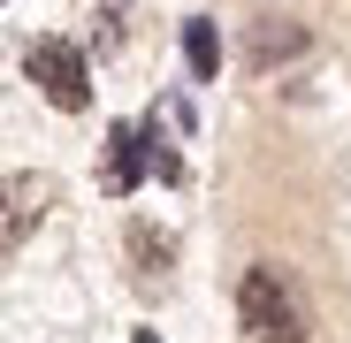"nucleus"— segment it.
I'll return each instance as SVG.
<instances>
[{
	"mask_svg": "<svg viewBox=\"0 0 351 343\" xmlns=\"http://www.w3.org/2000/svg\"><path fill=\"white\" fill-rule=\"evenodd\" d=\"M38 206H46V191H38L31 176H16V183H8V252L31 237V214H38Z\"/></svg>",
	"mask_w": 351,
	"mask_h": 343,
	"instance_id": "obj_5",
	"label": "nucleus"
},
{
	"mask_svg": "<svg viewBox=\"0 0 351 343\" xmlns=\"http://www.w3.org/2000/svg\"><path fill=\"white\" fill-rule=\"evenodd\" d=\"M184 62H191V77H199V84H214V77H221V38H214V23H206V16H191V23H184Z\"/></svg>",
	"mask_w": 351,
	"mask_h": 343,
	"instance_id": "obj_4",
	"label": "nucleus"
},
{
	"mask_svg": "<svg viewBox=\"0 0 351 343\" xmlns=\"http://www.w3.org/2000/svg\"><path fill=\"white\" fill-rule=\"evenodd\" d=\"M130 343H160V335H153V328H138V335H130Z\"/></svg>",
	"mask_w": 351,
	"mask_h": 343,
	"instance_id": "obj_8",
	"label": "nucleus"
},
{
	"mask_svg": "<svg viewBox=\"0 0 351 343\" xmlns=\"http://www.w3.org/2000/svg\"><path fill=\"white\" fill-rule=\"evenodd\" d=\"M237 328L245 343H306V298H298V282H290L282 267H245L237 282Z\"/></svg>",
	"mask_w": 351,
	"mask_h": 343,
	"instance_id": "obj_1",
	"label": "nucleus"
},
{
	"mask_svg": "<svg viewBox=\"0 0 351 343\" xmlns=\"http://www.w3.org/2000/svg\"><path fill=\"white\" fill-rule=\"evenodd\" d=\"M138 176H153V138H145V123H114L107 130V160H99V183L123 199V191H138Z\"/></svg>",
	"mask_w": 351,
	"mask_h": 343,
	"instance_id": "obj_3",
	"label": "nucleus"
},
{
	"mask_svg": "<svg viewBox=\"0 0 351 343\" xmlns=\"http://www.w3.org/2000/svg\"><path fill=\"white\" fill-rule=\"evenodd\" d=\"M23 69H31V84L62 107V114H84V107H92V69H84V53H77L69 38H38V46L23 53Z\"/></svg>",
	"mask_w": 351,
	"mask_h": 343,
	"instance_id": "obj_2",
	"label": "nucleus"
},
{
	"mask_svg": "<svg viewBox=\"0 0 351 343\" xmlns=\"http://www.w3.org/2000/svg\"><path fill=\"white\" fill-rule=\"evenodd\" d=\"M130 259H138V275L153 282V275H168V237H153L145 221H130Z\"/></svg>",
	"mask_w": 351,
	"mask_h": 343,
	"instance_id": "obj_6",
	"label": "nucleus"
},
{
	"mask_svg": "<svg viewBox=\"0 0 351 343\" xmlns=\"http://www.w3.org/2000/svg\"><path fill=\"white\" fill-rule=\"evenodd\" d=\"M298 46H306V31H290V23H282V31H260V62H275V53H298Z\"/></svg>",
	"mask_w": 351,
	"mask_h": 343,
	"instance_id": "obj_7",
	"label": "nucleus"
}]
</instances>
